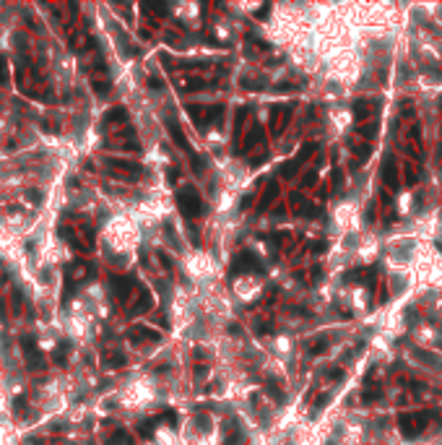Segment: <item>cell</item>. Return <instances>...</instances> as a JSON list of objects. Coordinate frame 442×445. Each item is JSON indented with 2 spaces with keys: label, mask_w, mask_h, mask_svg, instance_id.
Here are the masks:
<instances>
[{
  "label": "cell",
  "mask_w": 442,
  "mask_h": 445,
  "mask_svg": "<svg viewBox=\"0 0 442 445\" xmlns=\"http://www.w3.org/2000/svg\"><path fill=\"white\" fill-rule=\"evenodd\" d=\"M60 237L68 240V245L78 253H88L94 247V229L91 227H60Z\"/></svg>",
  "instance_id": "1"
},
{
  "label": "cell",
  "mask_w": 442,
  "mask_h": 445,
  "mask_svg": "<svg viewBox=\"0 0 442 445\" xmlns=\"http://www.w3.org/2000/svg\"><path fill=\"white\" fill-rule=\"evenodd\" d=\"M91 276H94V268L88 266L86 260H76V263H71V266L65 268V297H63V299H68V297H71L73 286H78V284L88 281Z\"/></svg>",
  "instance_id": "2"
},
{
  "label": "cell",
  "mask_w": 442,
  "mask_h": 445,
  "mask_svg": "<svg viewBox=\"0 0 442 445\" xmlns=\"http://www.w3.org/2000/svg\"><path fill=\"white\" fill-rule=\"evenodd\" d=\"M177 206L182 208V214L187 219H195L203 214V201H200V195L193 190V187H182V190H177Z\"/></svg>",
  "instance_id": "3"
},
{
  "label": "cell",
  "mask_w": 442,
  "mask_h": 445,
  "mask_svg": "<svg viewBox=\"0 0 442 445\" xmlns=\"http://www.w3.org/2000/svg\"><path fill=\"white\" fill-rule=\"evenodd\" d=\"M21 349H24V357H26V365L32 370H44V357L39 352V346L32 336H24L21 338Z\"/></svg>",
  "instance_id": "4"
},
{
  "label": "cell",
  "mask_w": 442,
  "mask_h": 445,
  "mask_svg": "<svg viewBox=\"0 0 442 445\" xmlns=\"http://www.w3.org/2000/svg\"><path fill=\"white\" fill-rule=\"evenodd\" d=\"M107 164H109V172H112V175H117V177H128V180L141 177V167H138V164H133V162H125V159H109Z\"/></svg>",
  "instance_id": "5"
},
{
  "label": "cell",
  "mask_w": 442,
  "mask_h": 445,
  "mask_svg": "<svg viewBox=\"0 0 442 445\" xmlns=\"http://www.w3.org/2000/svg\"><path fill=\"white\" fill-rule=\"evenodd\" d=\"M426 422H429V414L424 411V414H414V417H401L398 425H401V429H403V432H406L408 437H414L419 429H424Z\"/></svg>",
  "instance_id": "6"
},
{
  "label": "cell",
  "mask_w": 442,
  "mask_h": 445,
  "mask_svg": "<svg viewBox=\"0 0 442 445\" xmlns=\"http://www.w3.org/2000/svg\"><path fill=\"white\" fill-rule=\"evenodd\" d=\"M242 268H250V271H255V274H263V266L255 260V255H252L250 250L239 253V258L231 263V274H242Z\"/></svg>",
  "instance_id": "7"
},
{
  "label": "cell",
  "mask_w": 442,
  "mask_h": 445,
  "mask_svg": "<svg viewBox=\"0 0 442 445\" xmlns=\"http://www.w3.org/2000/svg\"><path fill=\"white\" fill-rule=\"evenodd\" d=\"M383 180L388 183V187L390 190H398V167H395V162H393V156H388L385 159V167H383Z\"/></svg>",
  "instance_id": "8"
},
{
  "label": "cell",
  "mask_w": 442,
  "mask_h": 445,
  "mask_svg": "<svg viewBox=\"0 0 442 445\" xmlns=\"http://www.w3.org/2000/svg\"><path fill=\"white\" fill-rule=\"evenodd\" d=\"M112 286H115V292H117V299L123 302V299L130 294V289H133V278H128V276H115V278H112Z\"/></svg>",
  "instance_id": "9"
},
{
  "label": "cell",
  "mask_w": 442,
  "mask_h": 445,
  "mask_svg": "<svg viewBox=\"0 0 442 445\" xmlns=\"http://www.w3.org/2000/svg\"><path fill=\"white\" fill-rule=\"evenodd\" d=\"M115 123L128 125V110L125 107H115V110H109L107 115H104V125H115Z\"/></svg>",
  "instance_id": "10"
},
{
  "label": "cell",
  "mask_w": 442,
  "mask_h": 445,
  "mask_svg": "<svg viewBox=\"0 0 442 445\" xmlns=\"http://www.w3.org/2000/svg\"><path fill=\"white\" fill-rule=\"evenodd\" d=\"M167 128H169L172 138H175V141H177V146H179V148H182V151H187V154H190V156H193V148H190V143H187V141H185V135H182V130H179V125L175 123V120H169V125H167Z\"/></svg>",
  "instance_id": "11"
},
{
  "label": "cell",
  "mask_w": 442,
  "mask_h": 445,
  "mask_svg": "<svg viewBox=\"0 0 442 445\" xmlns=\"http://www.w3.org/2000/svg\"><path fill=\"white\" fill-rule=\"evenodd\" d=\"M143 338H151V341H159V334H156V331H151V328H133V331H130V341L141 344Z\"/></svg>",
  "instance_id": "12"
},
{
  "label": "cell",
  "mask_w": 442,
  "mask_h": 445,
  "mask_svg": "<svg viewBox=\"0 0 442 445\" xmlns=\"http://www.w3.org/2000/svg\"><path fill=\"white\" fill-rule=\"evenodd\" d=\"M107 445H136V443L125 429H117V432H112V437H107Z\"/></svg>",
  "instance_id": "13"
},
{
  "label": "cell",
  "mask_w": 442,
  "mask_h": 445,
  "mask_svg": "<svg viewBox=\"0 0 442 445\" xmlns=\"http://www.w3.org/2000/svg\"><path fill=\"white\" fill-rule=\"evenodd\" d=\"M151 305H154L151 294H148V292H141V299H138V305L133 307V310H136V313H143V310H148Z\"/></svg>",
  "instance_id": "14"
},
{
  "label": "cell",
  "mask_w": 442,
  "mask_h": 445,
  "mask_svg": "<svg viewBox=\"0 0 442 445\" xmlns=\"http://www.w3.org/2000/svg\"><path fill=\"white\" fill-rule=\"evenodd\" d=\"M11 81V68H8V60L0 55V84H8Z\"/></svg>",
  "instance_id": "15"
},
{
  "label": "cell",
  "mask_w": 442,
  "mask_h": 445,
  "mask_svg": "<svg viewBox=\"0 0 442 445\" xmlns=\"http://www.w3.org/2000/svg\"><path fill=\"white\" fill-rule=\"evenodd\" d=\"M354 117L356 120H367V117H370V107H367V102H356L354 104Z\"/></svg>",
  "instance_id": "16"
},
{
  "label": "cell",
  "mask_w": 442,
  "mask_h": 445,
  "mask_svg": "<svg viewBox=\"0 0 442 445\" xmlns=\"http://www.w3.org/2000/svg\"><path fill=\"white\" fill-rule=\"evenodd\" d=\"M203 84H206L203 78H187L182 89H187V92H198V89H203Z\"/></svg>",
  "instance_id": "17"
},
{
  "label": "cell",
  "mask_w": 442,
  "mask_h": 445,
  "mask_svg": "<svg viewBox=\"0 0 442 445\" xmlns=\"http://www.w3.org/2000/svg\"><path fill=\"white\" fill-rule=\"evenodd\" d=\"M13 411L21 414V417L26 414V398H24V396H16V398H13Z\"/></svg>",
  "instance_id": "18"
},
{
  "label": "cell",
  "mask_w": 442,
  "mask_h": 445,
  "mask_svg": "<svg viewBox=\"0 0 442 445\" xmlns=\"http://www.w3.org/2000/svg\"><path fill=\"white\" fill-rule=\"evenodd\" d=\"M297 172H299L297 159H294V162H289V164H283V177H291V175H297Z\"/></svg>",
  "instance_id": "19"
},
{
  "label": "cell",
  "mask_w": 442,
  "mask_h": 445,
  "mask_svg": "<svg viewBox=\"0 0 442 445\" xmlns=\"http://www.w3.org/2000/svg\"><path fill=\"white\" fill-rule=\"evenodd\" d=\"M328 349V338H318V341L312 344V354H323Z\"/></svg>",
  "instance_id": "20"
},
{
  "label": "cell",
  "mask_w": 442,
  "mask_h": 445,
  "mask_svg": "<svg viewBox=\"0 0 442 445\" xmlns=\"http://www.w3.org/2000/svg\"><path fill=\"white\" fill-rule=\"evenodd\" d=\"M333 185L338 187V190H343V172L341 169H333Z\"/></svg>",
  "instance_id": "21"
},
{
  "label": "cell",
  "mask_w": 442,
  "mask_h": 445,
  "mask_svg": "<svg viewBox=\"0 0 442 445\" xmlns=\"http://www.w3.org/2000/svg\"><path fill=\"white\" fill-rule=\"evenodd\" d=\"M107 365H109V367H123V365H125V357H123V354H117V357H109Z\"/></svg>",
  "instance_id": "22"
},
{
  "label": "cell",
  "mask_w": 442,
  "mask_h": 445,
  "mask_svg": "<svg viewBox=\"0 0 442 445\" xmlns=\"http://www.w3.org/2000/svg\"><path fill=\"white\" fill-rule=\"evenodd\" d=\"M161 419H164V422H169V425H177V417H175V411H164V414H161Z\"/></svg>",
  "instance_id": "23"
},
{
  "label": "cell",
  "mask_w": 442,
  "mask_h": 445,
  "mask_svg": "<svg viewBox=\"0 0 442 445\" xmlns=\"http://www.w3.org/2000/svg\"><path fill=\"white\" fill-rule=\"evenodd\" d=\"M138 429H141V435L148 437V435H151V429H154V425H151V422H143V425H141Z\"/></svg>",
  "instance_id": "24"
},
{
  "label": "cell",
  "mask_w": 442,
  "mask_h": 445,
  "mask_svg": "<svg viewBox=\"0 0 442 445\" xmlns=\"http://www.w3.org/2000/svg\"><path fill=\"white\" fill-rule=\"evenodd\" d=\"M356 130L362 133V135H367V138H370V135H374V133H377V128L372 125V128H356Z\"/></svg>",
  "instance_id": "25"
},
{
  "label": "cell",
  "mask_w": 442,
  "mask_h": 445,
  "mask_svg": "<svg viewBox=\"0 0 442 445\" xmlns=\"http://www.w3.org/2000/svg\"><path fill=\"white\" fill-rule=\"evenodd\" d=\"M250 201H252V193H247L245 198H242V203H239V206H242V208H247V206H250Z\"/></svg>",
  "instance_id": "26"
},
{
  "label": "cell",
  "mask_w": 442,
  "mask_h": 445,
  "mask_svg": "<svg viewBox=\"0 0 442 445\" xmlns=\"http://www.w3.org/2000/svg\"><path fill=\"white\" fill-rule=\"evenodd\" d=\"M148 86H151V89H161V81L159 78H148Z\"/></svg>",
  "instance_id": "27"
}]
</instances>
